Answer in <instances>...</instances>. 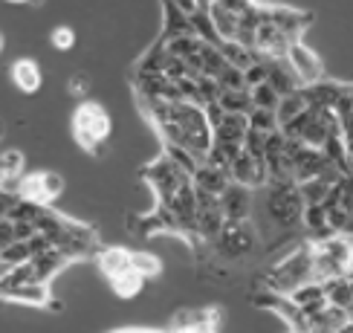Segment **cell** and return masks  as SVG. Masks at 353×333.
I'll list each match as a JSON object with an SVG mask.
<instances>
[{"mask_svg":"<svg viewBox=\"0 0 353 333\" xmlns=\"http://www.w3.org/2000/svg\"><path fill=\"white\" fill-rule=\"evenodd\" d=\"M249 96H252V108H263V110H275V108H278V101H281V96L272 90L270 81L252 87V90H249Z\"/></svg>","mask_w":353,"mask_h":333,"instance_id":"24","label":"cell"},{"mask_svg":"<svg viewBox=\"0 0 353 333\" xmlns=\"http://www.w3.org/2000/svg\"><path fill=\"white\" fill-rule=\"evenodd\" d=\"M163 43L180 38V35H194V26H191V14L183 12L174 0H163Z\"/></svg>","mask_w":353,"mask_h":333,"instance_id":"13","label":"cell"},{"mask_svg":"<svg viewBox=\"0 0 353 333\" xmlns=\"http://www.w3.org/2000/svg\"><path fill=\"white\" fill-rule=\"evenodd\" d=\"M307 203L299 192V183H267L261 197V217L272 232H296L304 226Z\"/></svg>","mask_w":353,"mask_h":333,"instance_id":"2","label":"cell"},{"mask_svg":"<svg viewBox=\"0 0 353 333\" xmlns=\"http://www.w3.org/2000/svg\"><path fill=\"white\" fill-rule=\"evenodd\" d=\"M287 299L296 304L304 316H313L316 310H321L327 304V293H325V284H321V281H307L299 290H292Z\"/></svg>","mask_w":353,"mask_h":333,"instance_id":"16","label":"cell"},{"mask_svg":"<svg viewBox=\"0 0 353 333\" xmlns=\"http://www.w3.org/2000/svg\"><path fill=\"white\" fill-rule=\"evenodd\" d=\"M307 108V99H304V93L301 90H296V93H290V96H281V101H278V108H275V116H278V128H284L287 122H292L296 116H301Z\"/></svg>","mask_w":353,"mask_h":333,"instance_id":"18","label":"cell"},{"mask_svg":"<svg viewBox=\"0 0 353 333\" xmlns=\"http://www.w3.org/2000/svg\"><path fill=\"white\" fill-rule=\"evenodd\" d=\"M249 128L261 130V134H272V130H278V116H275V110L252 108V110H249Z\"/></svg>","mask_w":353,"mask_h":333,"instance_id":"23","label":"cell"},{"mask_svg":"<svg viewBox=\"0 0 353 333\" xmlns=\"http://www.w3.org/2000/svg\"><path fill=\"white\" fill-rule=\"evenodd\" d=\"M194 188L197 192H205V194H214V197H220L229 188V183H232V174L229 171H223V168H217V165H209V163H200V168L194 171Z\"/></svg>","mask_w":353,"mask_h":333,"instance_id":"14","label":"cell"},{"mask_svg":"<svg viewBox=\"0 0 353 333\" xmlns=\"http://www.w3.org/2000/svg\"><path fill=\"white\" fill-rule=\"evenodd\" d=\"M50 43H52V50H58V52L72 50L76 47V32H72V26H55L50 32Z\"/></svg>","mask_w":353,"mask_h":333,"instance_id":"27","label":"cell"},{"mask_svg":"<svg viewBox=\"0 0 353 333\" xmlns=\"http://www.w3.org/2000/svg\"><path fill=\"white\" fill-rule=\"evenodd\" d=\"M145 110L159 128V137L165 145H176L194 154L200 163H205L212 145H214V130L209 122V113L197 101H165V99H142Z\"/></svg>","mask_w":353,"mask_h":333,"instance_id":"1","label":"cell"},{"mask_svg":"<svg viewBox=\"0 0 353 333\" xmlns=\"http://www.w3.org/2000/svg\"><path fill=\"white\" fill-rule=\"evenodd\" d=\"M145 180L154 185V192H157L159 203H165L171 194L180 192L185 183H191V174H185L180 165H174L171 159L163 154L154 165H148V171H145Z\"/></svg>","mask_w":353,"mask_h":333,"instance_id":"6","label":"cell"},{"mask_svg":"<svg viewBox=\"0 0 353 333\" xmlns=\"http://www.w3.org/2000/svg\"><path fill=\"white\" fill-rule=\"evenodd\" d=\"M113 130L110 113L105 110V105L99 101H81V105L72 110V139H76L87 154H99V148L108 142Z\"/></svg>","mask_w":353,"mask_h":333,"instance_id":"4","label":"cell"},{"mask_svg":"<svg viewBox=\"0 0 353 333\" xmlns=\"http://www.w3.org/2000/svg\"><path fill=\"white\" fill-rule=\"evenodd\" d=\"M110 287H113V293L119 296V299H134V296H139V293H142L145 279H142V275H139L137 270H130V272L119 275V279H113V281H110Z\"/></svg>","mask_w":353,"mask_h":333,"instance_id":"22","label":"cell"},{"mask_svg":"<svg viewBox=\"0 0 353 333\" xmlns=\"http://www.w3.org/2000/svg\"><path fill=\"white\" fill-rule=\"evenodd\" d=\"M342 90H345V84H339V81H327V79H321V81H316V84L301 87V93H304V99H307V105H310L313 110H333V108H336V101H339V96H342Z\"/></svg>","mask_w":353,"mask_h":333,"instance_id":"12","label":"cell"},{"mask_svg":"<svg viewBox=\"0 0 353 333\" xmlns=\"http://www.w3.org/2000/svg\"><path fill=\"white\" fill-rule=\"evenodd\" d=\"M263 18L272 21L278 29H284V32H287L292 41H301V32H304V29L310 26V21H313L307 12L290 9V6H278V9L263 6Z\"/></svg>","mask_w":353,"mask_h":333,"instance_id":"10","label":"cell"},{"mask_svg":"<svg viewBox=\"0 0 353 333\" xmlns=\"http://www.w3.org/2000/svg\"><path fill=\"white\" fill-rule=\"evenodd\" d=\"M267 137H270V134H261V130L249 128V134H246V139H243V151L255 154V157H263V151H267Z\"/></svg>","mask_w":353,"mask_h":333,"instance_id":"28","label":"cell"},{"mask_svg":"<svg viewBox=\"0 0 353 333\" xmlns=\"http://www.w3.org/2000/svg\"><path fill=\"white\" fill-rule=\"evenodd\" d=\"M347 93H350V99H353V84H347Z\"/></svg>","mask_w":353,"mask_h":333,"instance_id":"35","label":"cell"},{"mask_svg":"<svg viewBox=\"0 0 353 333\" xmlns=\"http://www.w3.org/2000/svg\"><path fill=\"white\" fill-rule=\"evenodd\" d=\"M67 93L72 96V99H87L90 96V79L84 76V72H76V76H72L70 81H67Z\"/></svg>","mask_w":353,"mask_h":333,"instance_id":"29","label":"cell"},{"mask_svg":"<svg viewBox=\"0 0 353 333\" xmlns=\"http://www.w3.org/2000/svg\"><path fill=\"white\" fill-rule=\"evenodd\" d=\"M284 61H287V67L292 70V76L299 79L301 87L316 84V81L325 79V64H321V58H319L310 47H307L304 41H292V43H290Z\"/></svg>","mask_w":353,"mask_h":333,"instance_id":"7","label":"cell"},{"mask_svg":"<svg viewBox=\"0 0 353 333\" xmlns=\"http://www.w3.org/2000/svg\"><path fill=\"white\" fill-rule=\"evenodd\" d=\"M12 241H21V238H18V229H14L12 217L3 214V217H0V252H3Z\"/></svg>","mask_w":353,"mask_h":333,"instance_id":"30","label":"cell"},{"mask_svg":"<svg viewBox=\"0 0 353 333\" xmlns=\"http://www.w3.org/2000/svg\"><path fill=\"white\" fill-rule=\"evenodd\" d=\"M267 67H270V87L278 93V96H290V93H296V90H301V84H299V79L292 76V70L287 67V61L281 58V61H267Z\"/></svg>","mask_w":353,"mask_h":333,"instance_id":"17","label":"cell"},{"mask_svg":"<svg viewBox=\"0 0 353 333\" xmlns=\"http://www.w3.org/2000/svg\"><path fill=\"white\" fill-rule=\"evenodd\" d=\"M220 206H223L226 221H252L255 194L252 188H246L241 183H229V188L220 194Z\"/></svg>","mask_w":353,"mask_h":333,"instance_id":"9","label":"cell"},{"mask_svg":"<svg viewBox=\"0 0 353 333\" xmlns=\"http://www.w3.org/2000/svg\"><path fill=\"white\" fill-rule=\"evenodd\" d=\"M307 281H316L313 279V241L292 246L284 258H278L263 272V290L278 293V296H290L292 290H299Z\"/></svg>","mask_w":353,"mask_h":333,"instance_id":"3","label":"cell"},{"mask_svg":"<svg viewBox=\"0 0 353 333\" xmlns=\"http://www.w3.org/2000/svg\"><path fill=\"white\" fill-rule=\"evenodd\" d=\"M119 333H157V330H119Z\"/></svg>","mask_w":353,"mask_h":333,"instance_id":"32","label":"cell"},{"mask_svg":"<svg viewBox=\"0 0 353 333\" xmlns=\"http://www.w3.org/2000/svg\"><path fill=\"white\" fill-rule=\"evenodd\" d=\"M197 3H200V9H209V6L214 3V0H197Z\"/></svg>","mask_w":353,"mask_h":333,"instance_id":"31","label":"cell"},{"mask_svg":"<svg viewBox=\"0 0 353 333\" xmlns=\"http://www.w3.org/2000/svg\"><path fill=\"white\" fill-rule=\"evenodd\" d=\"M217 81H220V87H223V90H249V87H246V76H243V70L232 67V64H229L223 72H220Z\"/></svg>","mask_w":353,"mask_h":333,"instance_id":"26","label":"cell"},{"mask_svg":"<svg viewBox=\"0 0 353 333\" xmlns=\"http://www.w3.org/2000/svg\"><path fill=\"white\" fill-rule=\"evenodd\" d=\"M9 79H12V84L18 87L21 93L32 96V93L41 90L43 72H41V64L35 61V58H18V61L9 67Z\"/></svg>","mask_w":353,"mask_h":333,"instance_id":"11","label":"cell"},{"mask_svg":"<svg viewBox=\"0 0 353 333\" xmlns=\"http://www.w3.org/2000/svg\"><path fill=\"white\" fill-rule=\"evenodd\" d=\"M261 241V232L252 221H226L220 235L212 241V250L223 261H243L246 255L255 252Z\"/></svg>","mask_w":353,"mask_h":333,"instance_id":"5","label":"cell"},{"mask_svg":"<svg viewBox=\"0 0 353 333\" xmlns=\"http://www.w3.org/2000/svg\"><path fill=\"white\" fill-rule=\"evenodd\" d=\"M232 183H241L246 188H263L270 183V174H267V163H263V157H255L249 151H241L238 159L232 163Z\"/></svg>","mask_w":353,"mask_h":333,"instance_id":"8","label":"cell"},{"mask_svg":"<svg viewBox=\"0 0 353 333\" xmlns=\"http://www.w3.org/2000/svg\"><path fill=\"white\" fill-rule=\"evenodd\" d=\"M220 52H223L226 64L238 67V70H246V67L258 58V55H255V50L243 47V43H238V41H223V43H220Z\"/></svg>","mask_w":353,"mask_h":333,"instance_id":"21","label":"cell"},{"mask_svg":"<svg viewBox=\"0 0 353 333\" xmlns=\"http://www.w3.org/2000/svg\"><path fill=\"white\" fill-rule=\"evenodd\" d=\"M6 3H32V0H6Z\"/></svg>","mask_w":353,"mask_h":333,"instance_id":"33","label":"cell"},{"mask_svg":"<svg viewBox=\"0 0 353 333\" xmlns=\"http://www.w3.org/2000/svg\"><path fill=\"white\" fill-rule=\"evenodd\" d=\"M99 270L108 275V281L119 279V275L134 270V252L130 250H122V246H108V250L99 252Z\"/></svg>","mask_w":353,"mask_h":333,"instance_id":"15","label":"cell"},{"mask_svg":"<svg viewBox=\"0 0 353 333\" xmlns=\"http://www.w3.org/2000/svg\"><path fill=\"white\" fill-rule=\"evenodd\" d=\"M191 26H194V35H197L200 41L214 43V47H220V43H223V38L217 35V26H214V21H212L209 9H197L194 14H191Z\"/></svg>","mask_w":353,"mask_h":333,"instance_id":"20","label":"cell"},{"mask_svg":"<svg viewBox=\"0 0 353 333\" xmlns=\"http://www.w3.org/2000/svg\"><path fill=\"white\" fill-rule=\"evenodd\" d=\"M0 52H3V32H0Z\"/></svg>","mask_w":353,"mask_h":333,"instance_id":"34","label":"cell"},{"mask_svg":"<svg viewBox=\"0 0 353 333\" xmlns=\"http://www.w3.org/2000/svg\"><path fill=\"white\" fill-rule=\"evenodd\" d=\"M217 105L223 113H243L249 116V110H252V96H249V90H220V99Z\"/></svg>","mask_w":353,"mask_h":333,"instance_id":"19","label":"cell"},{"mask_svg":"<svg viewBox=\"0 0 353 333\" xmlns=\"http://www.w3.org/2000/svg\"><path fill=\"white\" fill-rule=\"evenodd\" d=\"M134 270L148 281V279H154V275H159L163 264H159V258L151 255V252H134Z\"/></svg>","mask_w":353,"mask_h":333,"instance_id":"25","label":"cell"}]
</instances>
